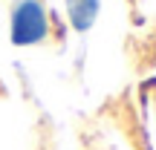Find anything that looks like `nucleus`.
<instances>
[{
    "mask_svg": "<svg viewBox=\"0 0 156 150\" xmlns=\"http://www.w3.org/2000/svg\"><path fill=\"white\" fill-rule=\"evenodd\" d=\"M67 12L75 32H87L98 17V0H67Z\"/></svg>",
    "mask_w": 156,
    "mask_h": 150,
    "instance_id": "2",
    "label": "nucleus"
},
{
    "mask_svg": "<svg viewBox=\"0 0 156 150\" xmlns=\"http://www.w3.org/2000/svg\"><path fill=\"white\" fill-rule=\"evenodd\" d=\"M46 32H49V23H46V12L41 0H20L12 9L9 38L15 46H35L46 38Z\"/></svg>",
    "mask_w": 156,
    "mask_h": 150,
    "instance_id": "1",
    "label": "nucleus"
}]
</instances>
